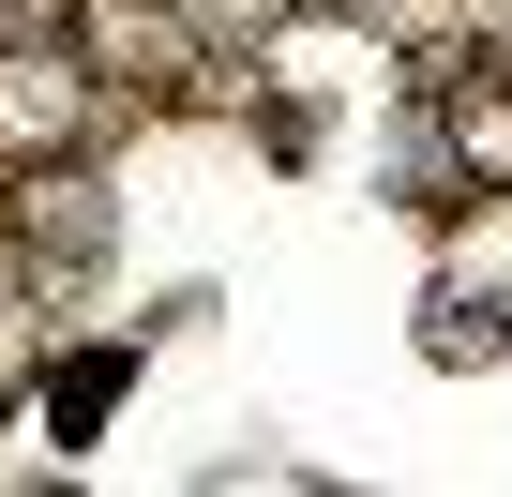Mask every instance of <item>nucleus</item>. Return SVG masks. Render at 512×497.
Here are the masks:
<instances>
[{
  "label": "nucleus",
  "mask_w": 512,
  "mask_h": 497,
  "mask_svg": "<svg viewBox=\"0 0 512 497\" xmlns=\"http://www.w3.org/2000/svg\"><path fill=\"white\" fill-rule=\"evenodd\" d=\"M121 377H136V347H91V362H61V377H46V422H61V437H91V422L121 407Z\"/></svg>",
  "instance_id": "f03ea898"
},
{
  "label": "nucleus",
  "mask_w": 512,
  "mask_h": 497,
  "mask_svg": "<svg viewBox=\"0 0 512 497\" xmlns=\"http://www.w3.org/2000/svg\"><path fill=\"white\" fill-rule=\"evenodd\" d=\"M287 16H302V0H196V31H211V46H256V31H287Z\"/></svg>",
  "instance_id": "7ed1b4c3"
},
{
  "label": "nucleus",
  "mask_w": 512,
  "mask_h": 497,
  "mask_svg": "<svg viewBox=\"0 0 512 497\" xmlns=\"http://www.w3.org/2000/svg\"><path fill=\"white\" fill-rule=\"evenodd\" d=\"M91 121V76L61 61V46H31V61H0V151H61Z\"/></svg>",
  "instance_id": "f257e3e1"
}]
</instances>
